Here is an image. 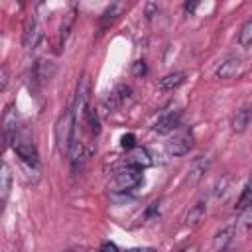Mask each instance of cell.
Segmentation results:
<instances>
[{"instance_id":"1","label":"cell","mask_w":252,"mask_h":252,"mask_svg":"<svg viewBox=\"0 0 252 252\" xmlns=\"http://www.w3.org/2000/svg\"><path fill=\"white\" fill-rule=\"evenodd\" d=\"M140 183H142V169L132 167V165H124L112 177V191H116V193H128V191L136 189Z\"/></svg>"},{"instance_id":"2","label":"cell","mask_w":252,"mask_h":252,"mask_svg":"<svg viewBox=\"0 0 252 252\" xmlns=\"http://www.w3.org/2000/svg\"><path fill=\"white\" fill-rule=\"evenodd\" d=\"M193 142H195L193 132L191 130H181V132H175L165 142V150H167L169 156H185L193 148Z\"/></svg>"},{"instance_id":"3","label":"cell","mask_w":252,"mask_h":252,"mask_svg":"<svg viewBox=\"0 0 252 252\" xmlns=\"http://www.w3.org/2000/svg\"><path fill=\"white\" fill-rule=\"evenodd\" d=\"M75 134V120H73V112L71 110H65L61 116H59V122H57V128H55V136H57V142H59V148L63 152H67L69 148V142Z\"/></svg>"},{"instance_id":"4","label":"cell","mask_w":252,"mask_h":252,"mask_svg":"<svg viewBox=\"0 0 252 252\" xmlns=\"http://www.w3.org/2000/svg\"><path fill=\"white\" fill-rule=\"evenodd\" d=\"M12 148H14V152H16L24 161H28V163H32V165H37V161H39L37 148H35V144H33L30 138H24V136H18V134H16V138H14V142H12Z\"/></svg>"},{"instance_id":"5","label":"cell","mask_w":252,"mask_h":252,"mask_svg":"<svg viewBox=\"0 0 252 252\" xmlns=\"http://www.w3.org/2000/svg\"><path fill=\"white\" fill-rule=\"evenodd\" d=\"M41 41H43V30H41V24L37 22L35 16H30L28 22H26V30H24V47L32 51V49L39 47Z\"/></svg>"},{"instance_id":"6","label":"cell","mask_w":252,"mask_h":252,"mask_svg":"<svg viewBox=\"0 0 252 252\" xmlns=\"http://www.w3.org/2000/svg\"><path fill=\"white\" fill-rule=\"evenodd\" d=\"M242 73H244V61H242L240 57H236V55L226 57V59L217 67V77H219V79H224V81H228V79H238Z\"/></svg>"},{"instance_id":"7","label":"cell","mask_w":252,"mask_h":252,"mask_svg":"<svg viewBox=\"0 0 252 252\" xmlns=\"http://www.w3.org/2000/svg\"><path fill=\"white\" fill-rule=\"evenodd\" d=\"M12 181H14L12 167L4 159H0V213L4 211V207L8 203V197L12 191Z\"/></svg>"},{"instance_id":"8","label":"cell","mask_w":252,"mask_h":252,"mask_svg":"<svg viewBox=\"0 0 252 252\" xmlns=\"http://www.w3.org/2000/svg\"><path fill=\"white\" fill-rule=\"evenodd\" d=\"M181 122V110H169L163 116H159L154 124V132L158 134H169L173 132Z\"/></svg>"},{"instance_id":"9","label":"cell","mask_w":252,"mask_h":252,"mask_svg":"<svg viewBox=\"0 0 252 252\" xmlns=\"http://www.w3.org/2000/svg\"><path fill=\"white\" fill-rule=\"evenodd\" d=\"M18 134V118H16V110L12 106H8V110L4 112L2 118V138L6 144H12L14 138Z\"/></svg>"},{"instance_id":"10","label":"cell","mask_w":252,"mask_h":252,"mask_svg":"<svg viewBox=\"0 0 252 252\" xmlns=\"http://www.w3.org/2000/svg\"><path fill=\"white\" fill-rule=\"evenodd\" d=\"M209 165H211V158H207V156H199V158H195L191 163H189V169H187V181L193 185V183H197L203 175H205V171L209 169Z\"/></svg>"},{"instance_id":"11","label":"cell","mask_w":252,"mask_h":252,"mask_svg":"<svg viewBox=\"0 0 252 252\" xmlns=\"http://www.w3.org/2000/svg\"><path fill=\"white\" fill-rule=\"evenodd\" d=\"M234 240V226H222L213 238V252H228Z\"/></svg>"},{"instance_id":"12","label":"cell","mask_w":252,"mask_h":252,"mask_svg":"<svg viewBox=\"0 0 252 252\" xmlns=\"http://www.w3.org/2000/svg\"><path fill=\"white\" fill-rule=\"evenodd\" d=\"M126 165H132V167H138V169L150 167V165H152V154H150L146 148H132V150L128 152Z\"/></svg>"},{"instance_id":"13","label":"cell","mask_w":252,"mask_h":252,"mask_svg":"<svg viewBox=\"0 0 252 252\" xmlns=\"http://www.w3.org/2000/svg\"><path fill=\"white\" fill-rule=\"evenodd\" d=\"M205 215H207V201L205 199H199L185 215V224L187 226H197L201 220H205Z\"/></svg>"},{"instance_id":"14","label":"cell","mask_w":252,"mask_h":252,"mask_svg":"<svg viewBox=\"0 0 252 252\" xmlns=\"http://www.w3.org/2000/svg\"><path fill=\"white\" fill-rule=\"evenodd\" d=\"M187 79V73L185 71H175V73H169L165 75L161 81H159V91H173L177 87H181Z\"/></svg>"},{"instance_id":"15","label":"cell","mask_w":252,"mask_h":252,"mask_svg":"<svg viewBox=\"0 0 252 252\" xmlns=\"http://www.w3.org/2000/svg\"><path fill=\"white\" fill-rule=\"evenodd\" d=\"M124 10V4H120V2H114V4H110L104 12H102V18H100V24H102V28H106L108 24H112L118 16H120V12Z\"/></svg>"},{"instance_id":"16","label":"cell","mask_w":252,"mask_h":252,"mask_svg":"<svg viewBox=\"0 0 252 252\" xmlns=\"http://www.w3.org/2000/svg\"><path fill=\"white\" fill-rule=\"evenodd\" d=\"M248 124H250V110L248 108H240L236 112V116L232 118V130L240 134V132H244L248 128Z\"/></svg>"},{"instance_id":"17","label":"cell","mask_w":252,"mask_h":252,"mask_svg":"<svg viewBox=\"0 0 252 252\" xmlns=\"http://www.w3.org/2000/svg\"><path fill=\"white\" fill-rule=\"evenodd\" d=\"M73 22H75V10H71L69 14L63 16V22H61V28H59V41H61V45L67 41V37L71 33V28H73Z\"/></svg>"},{"instance_id":"18","label":"cell","mask_w":252,"mask_h":252,"mask_svg":"<svg viewBox=\"0 0 252 252\" xmlns=\"http://www.w3.org/2000/svg\"><path fill=\"white\" fill-rule=\"evenodd\" d=\"M238 43H240V47H244V49H248V47L252 45V20H246L244 26L240 28Z\"/></svg>"},{"instance_id":"19","label":"cell","mask_w":252,"mask_h":252,"mask_svg":"<svg viewBox=\"0 0 252 252\" xmlns=\"http://www.w3.org/2000/svg\"><path fill=\"white\" fill-rule=\"evenodd\" d=\"M250 205H252L250 183H246L244 189H242V193H240V197H238V201H236V213H244L246 209H250Z\"/></svg>"},{"instance_id":"20","label":"cell","mask_w":252,"mask_h":252,"mask_svg":"<svg viewBox=\"0 0 252 252\" xmlns=\"http://www.w3.org/2000/svg\"><path fill=\"white\" fill-rule=\"evenodd\" d=\"M8 81H10V69L2 65L0 67V93H4V89L8 87Z\"/></svg>"},{"instance_id":"21","label":"cell","mask_w":252,"mask_h":252,"mask_svg":"<svg viewBox=\"0 0 252 252\" xmlns=\"http://www.w3.org/2000/svg\"><path fill=\"white\" fill-rule=\"evenodd\" d=\"M134 142H136V136H134V134H124V136L120 138V144H122V148H128V150L136 148V146H134Z\"/></svg>"},{"instance_id":"22","label":"cell","mask_w":252,"mask_h":252,"mask_svg":"<svg viewBox=\"0 0 252 252\" xmlns=\"http://www.w3.org/2000/svg\"><path fill=\"white\" fill-rule=\"evenodd\" d=\"M98 252H120V250H118V246H116L114 242H108V240H106V242L100 244Z\"/></svg>"},{"instance_id":"23","label":"cell","mask_w":252,"mask_h":252,"mask_svg":"<svg viewBox=\"0 0 252 252\" xmlns=\"http://www.w3.org/2000/svg\"><path fill=\"white\" fill-rule=\"evenodd\" d=\"M144 73H146L144 61H136V63H134V75H144Z\"/></svg>"},{"instance_id":"24","label":"cell","mask_w":252,"mask_h":252,"mask_svg":"<svg viewBox=\"0 0 252 252\" xmlns=\"http://www.w3.org/2000/svg\"><path fill=\"white\" fill-rule=\"evenodd\" d=\"M126 252H156V250L154 248H130Z\"/></svg>"},{"instance_id":"25","label":"cell","mask_w":252,"mask_h":252,"mask_svg":"<svg viewBox=\"0 0 252 252\" xmlns=\"http://www.w3.org/2000/svg\"><path fill=\"white\" fill-rule=\"evenodd\" d=\"M195 8H197V2H187V4H185V10H187V12H193Z\"/></svg>"},{"instance_id":"26","label":"cell","mask_w":252,"mask_h":252,"mask_svg":"<svg viewBox=\"0 0 252 252\" xmlns=\"http://www.w3.org/2000/svg\"><path fill=\"white\" fill-rule=\"evenodd\" d=\"M181 252H199V248H197V246L193 244V246H187V248H183Z\"/></svg>"},{"instance_id":"27","label":"cell","mask_w":252,"mask_h":252,"mask_svg":"<svg viewBox=\"0 0 252 252\" xmlns=\"http://www.w3.org/2000/svg\"><path fill=\"white\" fill-rule=\"evenodd\" d=\"M65 252H75V250H65Z\"/></svg>"}]
</instances>
